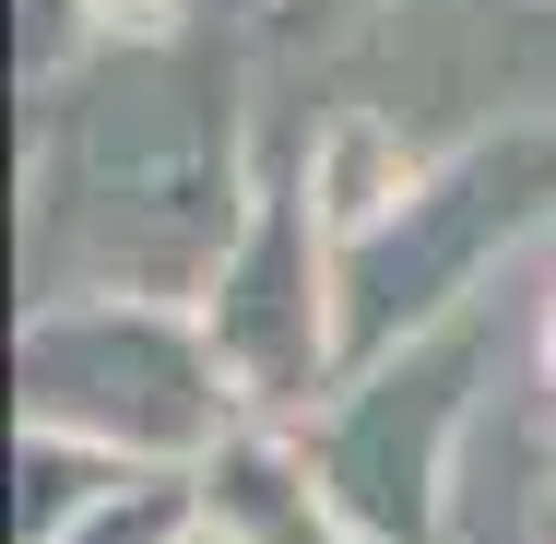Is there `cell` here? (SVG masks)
<instances>
[{"label":"cell","instance_id":"6da1fadb","mask_svg":"<svg viewBox=\"0 0 556 544\" xmlns=\"http://www.w3.org/2000/svg\"><path fill=\"white\" fill-rule=\"evenodd\" d=\"M261 166L237 154L225 60L190 36H130L24 130V284L36 296H190L214 284Z\"/></svg>","mask_w":556,"mask_h":544},{"label":"cell","instance_id":"7a4b0ae2","mask_svg":"<svg viewBox=\"0 0 556 544\" xmlns=\"http://www.w3.org/2000/svg\"><path fill=\"white\" fill-rule=\"evenodd\" d=\"M545 225H556V107L485 118V130L439 142L355 237H332V261H343V367H367V355H391L415 331L485 308L497 261H521Z\"/></svg>","mask_w":556,"mask_h":544},{"label":"cell","instance_id":"3957f363","mask_svg":"<svg viewBox=\"0 0 556 544\" xmlns=\"http://www.w3.org/2000/svg\"><path fill=\"white\" fill-rule=\"evenodd\" d=\"M12 403L24 427L96 438L154 473H202L249 427L190 296H36L12 331Z\"/></svg>","mask_w":556,"mask_h":544},{"label":"cell","instance_id":"277c9868","mask_svg":"<svg viewBox=\"0 0 556 544\" xmlns=\"http://www.w3.org/2000/svg\"><path fill=\"white\" fill-rule=\"evenodd\" d=\"M485 379H497V320L462 308V320L343 367V391L296 427L367 544H450V485H462V438H473Z\"/></svg>","mask_w":556,"mask_h":544},{"label":"cell","instance_id":"5b68a950","mask_svg":"<svg viewBox=\"0 0 556 544\" xmlns=\"http://www.w3.org/2000/svg\"><path fill=\"white\" fill-rule=\"evenodd\" d=\"M202 331H214L225 379L261 427H308L343 391V261H332V214H320L296 154L261 166V202L202 284Z\"/></svg>","mask_w":556,"mask_h":544},{"label":"cell","instance_id":"8992f818","mask_svg":"<svg viewBox=\"0 0 556 544\" xmlns=\"http://www.w3.org/2000/svg\"><path fill=\"white\" fill-rule=\"evenodd\" d=\"M202 544H367L343 521V497L320 485L296 427H249L202 461Z\"/></svg>","mask_w":556,"mask_h":544},{"label":"cell","instance_id":"52a82bcc","mask_svg":"<svg viewBox=\"0 0 556 544\" xmlns=\"http://www.w3.org/2000/svg\"><path fill=\"white\" fill-rule=\"evenodd\" d=\"M130 473H154V461H118V450H96V438L24 427L12 438V544H60L72 521H96Z\"/></svg>","mask_w":556,"mask_h":544},{"label":"cell","instance_id":"ba28073f","mask_svg":"<svg viewBox=\"0 0 556 544\" xmlns=\"http://www.w3.org/2000/svg\"><path fill=\"white\" fill-rule=\"evenodd\" d=\"M60 544H202V473H130L96 521H72Z\"/></svg>","mask_w":556,"mask_h":544},{"label":"cell","instance_id":"9c48e42d","mask_svg":"<svg viewBox=\"0 0 556 544\" xmlns=\"http://www.w3.org/2000/svg\"><path fill=\"white\" fill-rule=\"evenodd\" d=\"M379 12H403V0H273V36L285 48H332L355 24H379Z\"/></svg>","mask_w":556,"mask_h":544},{"label":"cell","instance_id":"30bf717a","mask_svg":"<svg viewBox=\"0 0 556 544\" xmlns=\"http://www.w3.org/2000/svg\"><path fill=\"white\" fill-rule=\"evenodd\" d=\"M533 544H556V485H545V497H533Z\"/></svg>","mask_w":556,"mask_h":544},{"label":"cell","instance_id":"8fae6325","mask_svg":"<svg viewBox=\"0 0 556 544\" xmlns=\"http://www.w3.org/2000/svg\"><path fill=\"white\" fill-rule=\"evenodd\" d=\"M545 391H556V320H545Z\"/></svg>","mask_w":556,"mask_h":544}]
</instances>
